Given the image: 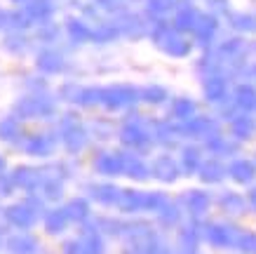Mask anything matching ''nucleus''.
Wrapping results in <instances>:
<instances>
[{
  "instance_id": "obj_1",
  "label": "nucleus",
  "mask_w": 256,
  "mask_h": 254,
  "mask_svg": "<svg viewBox=\"0 0 256 254\" xmlns=\"http://www.w3.org/2000/svg\"><path fill=\"white\" fill-rule=\"evenodd\" d=\"M12 219H14L16 223H28L31 221V216L24 214V209H14V214H12Z\"/></svg>"
},
{
  "instance_id": "obj_2",
  "label": "nucleus",
  "mask_w": 256,
  "mask_h": 254,
  "mask_svg": "<svg viewBox=\"0 0 256 254\" xmlns=\"http://www.w3.org/2000/svg\"><path fill=\"white\" fill-rule=\"evenodd\" d=\"M12 245H14V247H19L16 252H26V249L31 247V242H28V240H16V242H12Z\"/></svg>"
}]
</instances>
